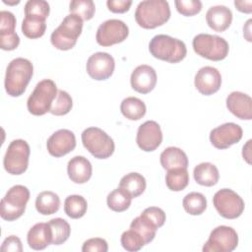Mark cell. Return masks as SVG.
<instances>
[{"mask_svg":"<svg viewBox=\"0 0 252 252\" xmlns=\"http://www.w3.org/2000/svg\"><path fill=\"white\" fill-rule=\"evenodd\" d=\"M121 113L129 120H139L146 114L147 108L143 100L135 96H129L120 104Z\"/></svg>","mask_w":252,"mask_h":252,"instance_id":"28","label":"cell"},{"mask_svg":"<svg viewBox=\"0 0 252 252\" xmlns=\"http://www.w3.org/2000/svg\"><path fill=\"white\" fill-rule=\"evenodd\" d=\"M234 5L236 7V9L242 13H246V14H249L252 12V8H251V5H252V1L251 0H248V1H234Z\"/></svg>","mask_w":252,"mask_h":252,"instance_id":"45","label":"cell"},{"mask_svg":"<svg viewBox=\"0 0 252 252\" xmlns=\"http://www.w3.org/2000/svg\"><path fill=\"white\" fill-rule=\"evenodd\" d=\"M192 45L198 55L212 61L223 60L229 50L228 43L223 37L209 33H199L194 36Z\"/></svg>","mask_w":252,"mask_h":252,"instance_id":"7","label":"cell"},{"mask_svg":"<svg viewBox=\"0 0 252 252\" xmlns=\"http://www.w3.org/2000/svg\"><path fill=\"white\" fill-rule=\"evenodd\" d=\"M0 46L1 49L11 51L20 44V37L15 32L16 18L9 11L0 12Z\"/></svg>","mask_w":252,"mask_h":252,"instance_id":"18","label":"cell"},{"mask_svg":"<svg viewBox=\"0 0 252 252\" xmlns=\"http://www.w3.org/2000/svg\"><path fill=\"white\" fill-rule=\"evenodd\" d=\"M60 198L52 191H42L35 199V209L41 215H52L59 210Z\"/></svg>","mask_w":252,"mask_h":252,"instance_id":"27","label":"cell"},{"mask_svg":"<svg viewBox=\"0 0 252 252\" xmlns=\"http://www.w3.org/2000/svg\"><path fill=\"white\" fill-rule=\"evenodd\" d=\"M226 107L239 119L251 120L252 118V99L244 93H230L226 97Z\"/></svg>","mask_w":252,"mask_h":252,"instance_id":"20","label":"cell"},{"mask_svg":"<svg viewBox=\"0 0 252 252\" xmlns=\"http://www.w3.org/2000/svg\"><path fill=\"white\" fill-rule=\"evenodd\" d=\"M67 172L71 181L77 184H83L90 180L93 173V167L87 158L76 156L68 161Z\"/></svg>","mask_w":252,"mask_h":252,"instance_id":"21","label":"cell"},{"mask_svg":"<svg viewBox=\"0 0 252 252\" xmlns=\"http://www.w3.org/2000/svg\"><path fill=\"white\" fill-rule=\"evenodd\" d=\"M73 106V100L71 95L65 91H58L57 96L55 97L49 112L56 116L65 115L70 112Z\"/></svg>","mask_w":252,"mask_h":252,"instance_id":"37","label":"cell"},{"mask_svg":"<svg viewBox=\"0 0 252 252\" xmlns=\"http://www.w3.org/2000/svg\"><path fill=\"white\" fill-rule=\"evenodd\" d=\"M130 228L138 232L142 236L146 244L154 240L156 232L158 230V227L142 215L132 220V222L130 223Z\"/></svg>","mask_w":252,"mask_h":252,"instance_id":"33","label":"cell"},{"mask_svg":"<svg viewBox=\"0 0 252 252\" xmlns=\"http://www.w3.org/2000/svg\"><path fill=\"white\" fill-rule=\"evenodd\" d=\"M50 12L49 4L43 0H29L25 5V16L46 20Z\"/></svg>","mask_w":252,"mask_h":252,"instance_id":"38","label":"cell"},{"mask_svg":"<svg viewBox=\"0 0 252 252\" xmlns=\"http://www.w3.org/2000/svg\"><path fill=\"white\" fill-rule=\"evenodd\" d=\"M165 184L171 191H182L189 184V173L187 168L177 167L167 170Z\"/></svg>","mask_w":252,"mask_h":252,"instance_id":"29","label":"cell"},{"mask_svg":"<svg viewBox=\"0 0 252 252\" xmlns=\"http://www.w3.org/2000/svg\"><path fill=\"white\" fill-rule=\"evenodd\" d=\"M71 14L79 16L83 21L91 20L95 12V6L92 0H73L70 2Z\"/></svg>","mask_w":252,"mask_h":252,"instance_id":"36","label":"cell"},{"mask_svg":"<svg viewBox=\"0 0 252 252\" xmlns=\"http://www.w3.org/2000/svg\"><path fill=\"white\" fill-rule=\"evenodd\" d=\"M176 10L183 16H194L202 10V2L199 0H176L174 2Z\"/></svg>","mask_w":252,"mask_h":252,"instance_id":"40","label":"cell"},{"mask_svg":"<svg viewBox=\"0 0 252 252\" xmlns=\"http://www.w3.org/2000/svg\"><path fill=\"white\" fill-rule=\"evenodd\" d=\"M170 18V8L164 0H146L138 4L135 11L137 24L147 30L156 29L165 24Z\"/></svg>","mask_w":252,"mask_h":252,"instance_id":"2","label":"cell"},{"mask_svg":"<svg viewBox=\"0 0 252 252\" xmlns=\"http://www.w3.org/2000/svg\"><path fill=\"white\" fill-rule=\"evenodd\" d=\"M159 159L161 166L166 170L177 167L187 168L188 166V158L186 154L177 147L166 148L160 154Z\"/></svg>","mask_w":252,"mask_h":252,"instance_id":"24","label":"cell"},{"mask_svg":"<svg viewBox=\"0 0 252 252\" xmlns=\"http://www.w3.org/2000/svg\"><path fill=\"white\" fill-rule=\"evenodd\" d=\"M146 179L138 172H130L124 175L119 182V187L125 190L132 198L139 197L146 189Z\"/></svg>","mask_w":252,"mask_h":252,"instance_id":"26","label":"cell"},{"mask_svg":"<svg viewBox=\"0 0 252 252\" xmlns=\"http://www.w3.org/2000/svg\"><path fill=\"white\" fill-rule=\"evenodd\" d=\"M30 154V146L25 140L17 139L12 141L3 158L5 170L12 175L23 174L28 168Z\"/></svg>","mask_w":252,"mask_h":252,"instance_id":"9","label":"cell"},{"mask_svg":"<svg viewBox=\"0 0 252 252\" xmlns=\"http://www.w3.org/2000/svg\"><path fill=\"white\" fill-rule=\"evenodd\" d=\"M194 84L201 94L211 95L217 93L221 85V76L219 70L212 66H205L197 72Z\"/></svg>","mask_w":252,"mask_h":252,"instance_id":"17","label":"cell"},{"mask_svg":"<svg viewBox=\"0 0 252 252\" xmlns=\"http://www.w3.org/2000/svg\"><path fill=\"white\" fill-rule=\"evenodd\" d=\"M213 204L218 213L227 220L237 219L244 211V201L242 198L228 188L217 191L213 197Z\"/></svg>","mask_w":252,"mask_h":252,"instance_id":"10","label":"cell"},{"mask_svg":"<svg viewBox=\"0 0 252 252\" xmlns=\"http://www.w3.org/2000/svg\"><path fill=\"white\" fill-rule=\"evenodd\" d=\"M46 30L45 20L25 16L22 23V32L25 36L34 39L41 37Z\"/></svg>","mask_w":252,"mask_h":252,"instance_id":"34","label":"cell"},{"mask_svg":"<svg viewBox=\"0 0 252 252\" xmlns=\"http://www.w3.org/2000/svg\"><path fill=\"white\" fill-rule=\"evenodd\" d=\"M3 2H4L5 4H10V5H13V4H19V3H20V1H16V2H7L6 0H3Z\"/></svg>","mask_w":252,"mask_h":252,"instance_id":"47","label":"cell"},{"mask_svg":"<svg viewBox=\"0 0 252 252\" xmlns=\"http://www.w3.org/2000/svg\"><path fill=\"white\" fill-rule=\"evenodd\" d=\"M193 176L198 184L211 187L218 183L220 173L215 164L211 162H201L195 166L193 170Z\"/></svg>","mask_w":252,"mask_h":252,"instance_id":"25","label":"cell"},{"mask_svg":"<svg viewBox=\"0 0 252 252\" xmlns=\"http://www.w3.org/2000/svg\"><path fill=\"white\" fill-rule=\"evenodd\" d=\"M84 147L96 158H109L115 149L114 142L103 130L97 127H89L82 133Z\"/></svg>","mask_w":252,"mask_h":252,"instance_id":"8","label":"cell"},{"mask_svg":"<svg viewBox=\"0 0 252 252\" xmlns=\"http://www.w3.org/2000/svg\"><path fill=\"white\" fill-rule=\"evenodd\" d=\"M114 58L106 52H96L91 55L87 61L86 69L89 76L96 81L106 80L114 72Z\"/></svg>","mask_w":252,"mask_h":252,"instance_id":"14","label":"cell"},{"mask_svg":"<svg viewBox=\"0 0 252 252\" xmlns=\"http://www.w3.org/2000/svg\"><path fill=\"white\" fill-rule=\"evenodd\" d=\"M146 219H148L153 224H155L158 228L161 227L165 222V213L158 207H149L143 211L141 214Z\"/></svg>","mask_w":252,"mask_h":252,"instance_id":"41","label":"cell"},{"mask_svg":"<svg viewBox=\"0 0 252 252\" xmlns=\"http://www.w3.org/2000/svg\"><path fill=\"white\" fill-rule=\"evenodd\" d=\"M30 199V191L24 185H14L0 203V216L3 220L13 221L23 216Z\"/></svg>","mask_w":252,"mask_h":252,"instance_id":"6","label":"cell"},{"mask_svg":"<svg viewBox=\"0 0 252 252\" xmlns=\"http://www.w3.org/2000/svg\"><path fill=\"white\" fill-rule=\"evenodd\" d=\"M108 245L106 240L99 237L90 238L86 240L82 246L83 252H106Z\"/></svg>","mask_w":252,"mask_h":252,"instance_id":"42","label":"cell"},{"mask_svg":"<svg viewBox=\"0 0 252 252\" xmlns=\"http://www.w3.org/2000/svg\"><path fill=\"white\" fill-rule=\"evenodd\" d=\"M182 206L189 215L199 216L203 214L207 208V199L202 193L191 192L183 198Z\"/></svg>","mask_w":252,"mask_h":252,"instance_id":"30","label":"cell"},{"mask_svg":"<svg viewBox=\"0 0 252 252\" xmlns=\"http://www.w3.org/2000/svg\"><path fill=\"white\" fill-rule=\"evenodd\" d=\"M107 8L112 13H125L130 9V6L132 5V1H126V0H108L106 2Z\"/></svg>","mask_w":252,"mask_h":252,"instance_id":"44","label":"cell"},{"mask_svg":"<svg viewBox=\"0 0 252 252\" xmlns=\"http://www.w3.org/2000/svg\"><path fill=\"white\" fill-rule=\"evenodd\" d=\"M149 50L155 58L173 64L183 60L187 54L185 43L167 34L155 35L150 41Z\"/></svg>","mask_w":252,"mask_h":252,"instance_id":"3","label":"cell"},{"mask_svg":"<svg viewBox=\"0 0 252 252\" xmlns=\"http://www.w3.org/2000/svg\"><path fill=\"white\" fill-rule=\"evenodd\" d=\"M2 251H13V252H22L23 251V246L22 242L19 237L15 235H10L2 243L1 246Z\"/></svg>","mask_w":252,"mask_h":252,"instance_id":"43","label":"cell"},{"mask_svg":"<svg viewBox=\"0 0 252 252\" xmlns=\"http://www.w3.org/2000/svg\"><path fill=\"white\" fill-rule=\"evenodd\" d=\"M132 199L133 198L125 190L118 187L107 195L106 203L110 210L119 213L126 211L130 207Z\"/></svg>","mask_w":252,"mask_h":252,"instance_id":"32","label":"cell"},{"mask_svg":"<svg viewBox=\"0 0 252 252\" xmlns=\"http://www.w3.org/2000/svg\"><path fill=\"white\" fill-rule=\"evenodd\" d=\"M250 144H251V140H248L246 145L243 147V150H242V156H243V158L248 162L250 163Z\"/></svg>","mask_w":252,"mask_h":252,"instance_id":"46","label":"cell"},{"mask_svg":"<svg viewBox=\"0 0 252 252\" xmlns=\"http://www.w3.org/2000/svg\"><path fill=\"white\" fill-rule=\"evenodd\" d=\"M120 241H121L122 247L129 252L139 251L146 245L142 236L132 228L122 233Z\"/></svg>","mask_w":252,"mask_h":252,"instance_id":"39","label":"cell"},{"mask_svg":"<svg viewBox=\"0 0 252 252\" xmlns=\"http://www.w3.org/2000/svg\"><path fill=\"white\" fill-rule=\"evenodd\" d=\"M238 244L237 232L230 226L220 225L214 228L203 246L204 252H231Z\"/></svg>","mask_w":252,"mask_h":252,"instance_id":"11","label":"cell"},{"mask_svg":"<svg viewBox=\"0 0 252 252\" xmlns=\"http://www.w3.org/2000/svg\"><path fill=\"white\" fill-rule=\"evenodd\" d=\"M206 21L211 29L218 32H222L230 26L232 13L226 6H212L206 13Z\"/></svg>","mask_w":252,"mask_h":252,"instance_id":"22","label":"cell"},{"mask_svg":"<svg viewBox=\"0 0 252 252\" xmlns=\"http://www.w3.org/2000/svg\"><path fill=\"white\" fill-rule=\"evenodd\" d=\"M82 30L83 20L75 14H70L66 16L59 27L52 32L50 41L52 45L59 50L72 49L76 45L77 39L82 33Z\"/></svg>","mask_w":252,"mask_h":252,"instance_id":"4","label":"cell"},{"mask_svg":"<svg viewBox=\"0 0 252 252\" xmlns=\"http://www.w3.org/2000/svg\"><path fill=\"white\" fill-rule=\"evenodd\" d=\"M51 231H52V241L53 245L63 244L70 236L71 227L70 224L61 218H55L48 221Z\"/></svg>","mask_w":252,"mask_h":252,"instance_id":"35","label":"cell"},{"mask_svg":"<svg viewBox=\"0 0 252 252\" xmlns=\"http://www.w3.org/2000/svg\"><path fill=\"white\" fill-rule=\"evenodd\" d=\"M129 34L128 26L121 20L110 19L99 25L95 39L101 46H111L124 41Z\"/></svg>","mask_w":252,"mask_h":252,"instance_id":"12","label":"cell"},{"mask_svg":"<svg viewBox=\"0 0 252 252\" xmlns=\"http://www.w3.org/2000/svg\"><path fill=\"white\" fill-rule=\"evenodd\" d=\"M57 93L56 84L52 80L44 79L38 82L27 101L29 112L36 116L49 112Z\"/></svg>","mask_w":252,"mask_h":252,"instance_id":"5","label":"cell"},{"mask_svg":"<svg viewBox=\"0 0 252 252\" xmlns=\"http://www.w3.org/2000/svg\"><path fill=\"white\" fill-rule=\"evenodd\" d=\"M88 204L81 195H70L64 201V212L71 219H80L85 216Z\"/></svg>","mask_w":252,"mask_h":252,"instance_id":"31","label":"cell"},{"mask_svg":"<svg viewBox=\"0 0 252 252\" xmlns=\"http://www.w3.org/2000/svg\"><path fill=\"white\" fill-rule=\"evenodd\" d=\"M131 87L140 94L152 92L157 84V73L149 65H139L134 69L130 77Z\"/></svg>","mask_w":252,"mask_h":252,"instance_id":"19","label":"cell"},{"mask_svg":"<svg viewBox=\"0 0 252 252\" xmlns=\"http://www.w3.org/2000/svg\"><path fill=\"white\" fill-rule=\"evenodd\" d=\"M242 135V128L238 124L228 122L214 128L210 133V141L215 148L224 150L238 143Z\"/></svg>","mask_w":252,"mask_h":252,"instance_id":"13","label":"cell"},{"mask_svg":"<svg viewBox=\"0 0 252 252\" xmlns=\"http://www.w3.org/2000/svg\"><path fill=\"white\" fill-rule=\"evenodd\" d=\"M136 142L139 148L145 152L157 150L162 142L160 126L154 120L144 122L137 131Z\"/></svg>","mask_w":252,"mask_h":252,"instance_id":"15","label":"cell"},{"mask_svg":"<svg viewBox=\"0 0 252 252\" xmlns=\"http://www.w3.org/2000/svg\"><path fill=\"white\" fill-rule=\"evenodd\" d=\"M27 241L29 246L33 250H42L52 241V231L48 222L35 223L30 228Z\"/></svg>","mask_w":252,"mask_h":252,"instance_id":"23","label":"cell"},{"mask_svg":"<svg viewBox=\"0 0 252 252\" xmlns=\"http://www.w3.org/2000/svg\"><path fill=\"white\" fill-rule=\"evenodd\" d=\"M33 74L32 63L26 58H15L7 66L5 90L11 96L22 95Z\"/></svg>","mask_w":252,"mask_h":252,"instance_id":"1","label":"cell"},{"mask_svg":"<svg viewBox=\"0 0 252 252\" xmlns=\"http://www.w3.org/2000/svg\"><path fill=\"white\" fill-rule=\"evenodd\" d=\"M46 147L48 153L55 158H61L76 147L75 134L68 129H60L54 132L47 140Z\"/></svg>","mask_w":252,"mask_h":252,"instance_id":"16","label":"cell"}]
</instances>
